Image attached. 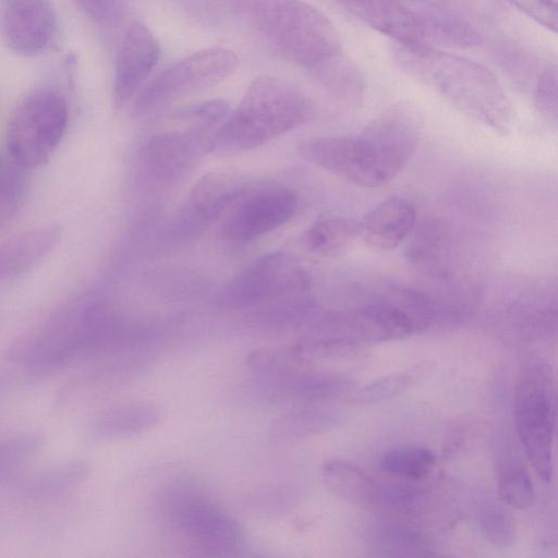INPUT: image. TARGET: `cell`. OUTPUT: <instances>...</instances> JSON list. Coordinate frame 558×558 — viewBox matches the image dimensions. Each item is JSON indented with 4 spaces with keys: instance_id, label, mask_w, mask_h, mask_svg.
Returning a JSON list of instances; mask_svg holds the SVG:
<instances>
[{
    "instance_id": "cell-1",
    "label": "cell",
    "mask_w": 558,
    "mask_h": 558,
    "mask_svg": "<svg viewBox=\"0 0 558 558\" xmlns=\"http://www.w3.org/2000/svg\"><path fill=\"white\" fill-rule=\"evenodd\" d=\"M422 121L409 105H395L352 135L301 141L299 155L355 185L378 187L393 180L415 154Z\"/></svg>"
},
{
    "instance_id": "cell-2",
    "label": "cell",
    "mask_w": 558,
    "mask_h": 558,
    "mask_svg": "<svg viewBox=\"0 0 558 558\" xmlns=\"http://www.w3.org/2000/svg\"><path fill=\"white\" fill-rule=\"evenodd\" d=\"M395 63L440 94L470 118L507 133L512 125V105L497 76L468 58L428 46L391 49Z\"/></svg>"
},
{
    "instance_id": "cell-3",
    "label": "cell",
    "mask_w": 558,
    "mask_h": 558,
    "mask_svg": "<svg viewBox=\"0 0 558 558\" xmlns=\"http://www.w3.org/2000/svg\"><path fill=\"white\" fill-rule=\"evenodd\" d=\"M313 116L311 99L298 86L280 77H256L211 135L208 153L231 155L256 149L307 123Z\"/></svg>"
},
{
    "instance_id": "cell-4",
    "label": "cell",
    "mask_w": 558,
    "mask_h": 558,
    "mask_svg": "<svg viewBox=\"0 0 558 558\" xmlns=\"http://www.w3.org/2000/svg\"><path fill=\"white\" fill-rule=\"evenodd\" d=\"M247 11L268 45L289 62L318 73L341 53L330 20L301 0H248Z\"/></svg>"
},
{
    "instance_id": "cell-5",
    "label": "cell",
    "mask_w": 558,
    "mask_h": 558,
    "mask_svg": "<svg viewBox=\"0 0 558 558\" xmlns=\"http://www.w3.org/2000/svg\"><path fill=\"white\" fill-rule=\"evenodd\" d=\"M68 119V104L58 90L40 87L29 93L9 122L11 159L26 169L47 161L65 133Z\"/></svg>"
},
{
    "instance_id": "cell-6",
    "label": "cell",
    "mask_w": 558,
    "mask_h": 558,
    "mask_svg": "<svg viewBox=\"0 0 558 558\" xmlns=\"http://www.w3.org/2000/svg\"><path fill=\"white\" fill-rule=\"evenodd\" d=\"M310 277L286 252L267 253L235 274L216 294V306L254 310L278 301L305 295Z\"/></svg>"
},
{
    "instance_id": "cell-7",
    "label": "cell",
    "mask_w": 558,
    "mask_h": 558,
    "mask_svg": "<svg viewBox=\"0 0 558 558\" xmlns=\"http://www.w3.org/2000/svg\"><path fill=\"white\" fill-rule=\"evenodd\" d=\"M238 64V56L221 47L186 56L166 68L138 92L132 102V116H148L183 96L214 87L232 74Z\"/></svg>"
},
{
    "instance_id": "cell-8",
    "label": "cell",
    "mask_w": 558,
    "mask_h": 558,
    "mask_svg": "<svg viewBox=\"0 0 558 558\" xmlns=\"http://www.w3.org/2000/svg\"><path fill=\"white\" fill-rule=\"evenodd\" d=\"M172 525L189 541L213 553L235 549L242 538L240 523L194 487L179 485L163 496Z\"/></svg>"
},
{
    "instance_id": "cell-9",
    "label": "cell",
    "mask_w": 558,
    "mask_h": 558,
    "mask_svg": "<svg viewBox=\"0 0 558 558\" xmlns=\"http://www.w3.org/2000/svg\"><path fill=\"white\" fill-rule=\"evenodd\" d=\"M517 432L536 474L545 482L553 477L555 410L547 390L535 378L522 379L514 396Z\"/></svg>"
},
{
    "instance_id": "cell-10",
    "label": "cell",
    "mask_w": 558,
    "mask_h": 558,
    "mask_svg": "<svg viewBox=\"0 0 558 558\" xmlns=\"http://www.w3.org/2000/svg\"><path fill=\"white\" fill-rule=\"evenodd\" d=\"M185 129L153 134L140 147V174L155 183H169L189 171L208 153L215 130L194 124Z\"/></svg>"
},
{
    "instance_id": "cell-11",
    "label": "cell",
    "mask_w": 558,
    "mask_h": 558,
    "mask_svg": "<svg viewBox=\"0 0 558 558\" xmlns=\"http://www.w3.org/2000/svg\"><path fill=\"white\" fill-rule=\"evenodd\" d=\"M299 206L296 194L284 186L245 191L228 211L223 236L233 243H247L286 225Z\"/></svg>"
},
{
    "instance_id": "cell-12",
    "label": "cell",
    "mask_w": 558,
    "mask_h": 558,
    "mask_svg": "<svg viewBox=\"0 0 558 558\" xmlns=\"http://www.w3.org/2000/svg\"><path fill=\"white\" fill-rule=\"evenodd\" d=\"M243 179L233 172L210 171L199 178L179 207L173 231L191 236L227 214L246 191Z\"/></svg>"
},
{
    "instance_id": "cell-13",
    "label": "cell",
    "mask_w": 558,
    "mask_h": 558,
    "mask_svg": "<svg viewBox=\"0 0 558 558\" xmlns=\"http://www.w3.org/2000/svg\"><path fill=\"white\" fill-rule=\"evenodd\" d=\"M57 26L51 0H5L2 34L8 47L33 57L50 44Z\"/></svg>"
},
{
    "instance_id": "cell-14",
    "label": "cell",
    "mask_w": 558,
    "mask_h": 558,
    "mask_svg": "<svg viewBox=\"0 0 558 558\" xmlns=\"http://www.w3.org/2000/svg\"><path fill=\"white\" fill-rule=\"evenodd\" d=\"M159 57V43L151 31L141 22L130 24L114 69L113 97L117 106H123L140 92Z\"/></svg>"
},
{
    "instance_id": "cell-15",
    "label": "cell",
    "mask_w": 558,
    "mask_h": 558,
    "mask_svg": "<svg viewBox=\"0 0 558 558\" xmlns=\"http://www.w3.org/2000/svg\"><path fill=\"white\" fill-rule=\"evenodd\" d=\"M349 387L348 379L307 368L276 378H256L254 392L270 404H306L325 401Z\"/></svg>"
},
{
    "instance_id": "cell-16",
    "label": "cell",
    "mask_w": 558,
    "mask_h": 558,
    "mask_svg": "<svg viewBox=\"0 0 558 558\" xmlns=\"http://www.w3.org/2000/svg\"><path fill=\"white\" fill-rule=\"evenodd\" d=\"M416 210L404 197H388L359 220V238L369 247L378 251L396 248L413 231Z\"/></svg>"
},
{
    "instance_id": "cell-17",
    "label": "cell",
    "mask_w": 558,
    "mask_h": 558,
    "mask_svg": "<svg viewBox=\"0 0 558 558\" xmlns=\"http://www.w3.org/2000/svg\"><path fill=\"white\" fill-rule=\"evenodd\" d=\"M373 29L407 47L426 46L411 11L402 0H335Z\"/></svg>"
},
{
    "instance_id": "cell-18",
    "label": "cell",
    "mask_w": 558,
    "mask_h": 558,
    "mask_svg": "<svg viewBox=\"0 0 558 558\" xmlns=\"http://www.w3.org/2000/svg\"><path fill=\"white\" fill-rule=\"evenodd\" d=\"M425 39L456 48L478 46L482 37L470 21L432 0H402Z\"/></svg>"
},
{
    "instance_id": "cell-19",
    "label": "cell",
    "mask_w": 558,
    "mask_h": 558,
    "mask_svg": "<svg viewBox=\"0 0 558 558\" xmlns=\"http://www.w3.org/2000/svg\"><path fill=\"white\" fill-rule=\"evenodd\" d=\"M163 417L162 408L151 401H131L102 412L92 425L98 440L126 439L155 428Z\"/></svg>"
},
{
    "instance_id": "cell-20",
    "label": "cell",
    "mask_w": 558,
    "mask_h": 558,
    "mask_svg": "<svg viewBox=\"0 0 558 558\" xmlns=\"http://www.w3.org/2000/svg\"><path fill=\"white\" fill-rule=\"evenodd\" d=\"M322 477L335 496L354 506L368 508L383 502L384 488L351 462L326 461L322 466Z\"/></svg>"
},
{
    "instance_id": "cell-21",
    "label": "cell",
    "mask_w": 558,
    "mask_h": 558,
    "mask_svg": "<svg viewBox=\"0 0 558 558\" xmlns=\"http://www.w3.org/2000/svg\"><path fill=\"white\" fill-rule=\"evenodd\" d=\"M319 314L318 306L305 294L254 308L250 324L262 331L282 333L307 329Z\"/></svg>"
},
{
    "instance_id": "cell-22",
    "label": "cell",
    "mask_w": 558,
    "mask_h": 558,
    "mask_svg": "<svg viewBox=\"0 0 558 558\" xmlns=\"http://www.w3.org/2000/svg\"><path fill=\"white\" fill-rule=\"evenodd\" d=\"M359 239V220L328 217L315 221L302 234V245L312 254L336 257L344 254Z\"/></svg>"
},
{
    "instance_id": "cell-23",
    "label": "cell",
    "mask_w": 558,
    "mask_h": 558,
    "mask_svg": "<svg viewBox=\"0 0 558 558\" xmlns=\"http://www.w3.org/2000/svg\"><path fill=\"white\" fill-rule=\"evenodd\" d=\"M336 416L316 403L299 404L279 416L270 427V436L288 442L319 434L335 424Z\"/></svg>"
},
{
    "instance_id": "cell-24",
    "label": "cell",
    "mask_w": 558,
    "mask_h": 558,
    "mask_svg": "<svg viewBox=\"0 0 558 558\" xmlns=\"http://www.w3.org/2000/svg\"><path fill=\"white\" fill-rule=\"evenodd\" d=\"M433 366L424 361L409 369L380 377L352 391L345 400L351 405H365L391 399L424 380Z\"/></svg>"
},
{
    "instance_id": "cell-25",
    "label": "cell",
    "mask_w": 558,
    "mask_h": 558,
    "mask_svg": "<svg viewBox=\"0 0 558 558\" xmlns=\"http://www.w3.org/2000/svg\"><path fill=\"white\" fill-rule=\"evenodd\" d=\"M89 472L85 460L64 462L33 475L22 486V494L32 500L49 498L76 486Z\"/></svg>"
},
{
    "instance_id": "cell-26",
    "label": "cell",
    "mask_w": 558,
    "mask_h": 558,
    "mask_svg": "<svg viewBox=\"0 0 558 558\" xmlns=\"http://www.w3.org/2000/svg\"><path fill=\"white\" fill-rule=\"evenodd\" d=\"M294 345L265 347L251 351L246 365L258 378H276L307 368Z\"/></svg>"
},
{
    "instance_id": "cell-27",
    "label": "cell",
    "mask_w": 558,
    "mask_h": 558,
    "mask_svg": "<svg viewBox=\"0 0 558 558\" xmlns=\"http://www.w3.org/2000/svg\"><path fill=\"white\" fill-rule=\"evenodd\" d=\"M435 463L436 456L424 447L396 448L386 452L380 460L385 472L407 480L425 477Z\"/></svg>"
},
{
    "instance_id": "cell-28",
    "label": "cell",
    "mask_w": 558,
    "mask_h": 558,
    "mask_svg": "<svg viewBox=\"0 0 558 558\" xmlns=\"http://www.w3.org/2000/svg\"><path fill=\"white\" fill-rule=\"evenodd\" d=\"M22 167L11 161H0V228L10 222L23 204L26 190Z\"/></svg>"
},
{
    "instance_id": "cell-29",
    "label": "cell",
    "mask_w": 558,
    "mask_h": 558,
    "mask_svg": "<svg viewBox=\"0 0 558 558\" xmlns=\"http://www.w3.org/2000/svg\"><path fill=\"white\" fill-rule=\"evenodd\" d=\"M500 498L515 509H526L534 502L535 493L527 471L520 465L508 466L498 481Z\"/></svg>"
},
{
    "instance_id": "cell-30",
    "label": "cell",
    "mask_w": 558,
    "mask_h": 558,
    "mask_svg": "<svg viewBox=\"0 0 558 558\" xmlns=\"http://www.w3.org/2000/svg\"><path fill=\"white\" fill-rule=\"evenodd\" d=\"M41 447L35 434L16 435L0 439V482L9 477Z\"/></svg>"
},
{
    "instance_id": "cell-31",
    "label": "cell",
    "mask_w": 558,
    "mask_h": 558,
    "mask_svg": "<svg viewBox=\"0 0 558 558\" xmlns=\"http://www.w3.org/2000/svg\"><path fill=\"white\" fill-rule=\"evenodd\" d=\"M557 97V66L553 63L538 72L533 87V101L539 117L554 125L558 119Z\"/></svg>"
},
{
    "instance_id": "cell-32",
    "label": "cell",
    "mask_w": 558,
    "mask_h": 558,
    "mask_svg": "<svg viewBox=\"0 0 558 558\" xmlns=\"http://www.w3.org/2000/svg\"><path fill=\"white\" fill-rule=\"evenodd\" d=\"M95 24L104 28L119 26L128 11V0H75Z\"/></svg>"
},
{
    "instance_id": "cell-33",
    "label": "cell",
    "mask_w": 558,
    "mask_h": 558,
    "mask_svg": "<svg viewBox=\"0 0 558 558\" xmlns=\"http://www.w3.org/2000/svg\"><path fill=\"white\" fill-rule=\"evenodd\" d=\"M458 14L476 21H497L505 14L500 0H432Z\"/></svg>"
},
{
    "instance_id": "cell-34",
    "label": "cell",
    "mask_w": 558,
    "mask_h": 558,
    "mask_svg": "<svg viewBox=\"0 0 558 558\" xmlns=\"http://www.w3.org/2000/svg\"><path fill=\"white\" fill-rule=\"evenodd\" d=\"M482 530L486 538L496 547H508L515 539L513 521L501 509H490L484 513Z\"/></svg>"
},
{
    "instance_id": "cell-35",
    "label": "cell",
    "mask_w": 558,
    "mask_h": 558,
    "mask_svg": "<svg viewBox=\"0 0 558 558\" xmlns=\"http://www.w3.org/2000/svg\"><path fill=\"white\" fill-rule=\"evenodd\" d=\"M512 7L556 33L558 28V8L556 0H507Z\"/></svg>"
},
{
    "instance_id": "cell-36",
    "label": "cell",
    "mask_w": 558,
    "mask_h": 558,
    "mask_svg": "<svg viewBox=\"0 0 558 558\" xmlns=\"http://www.w3.org/2000/svg\"><path fill=\"white\" fill-rule=\"evenodd\" d=\"M385 543L387 545V549L391 550L392 555L412 556L413 553L411 550L424 549L423 544L417 541L413 534H408L402 531L390 533Z\"/></svg>"
}]
</instances>
